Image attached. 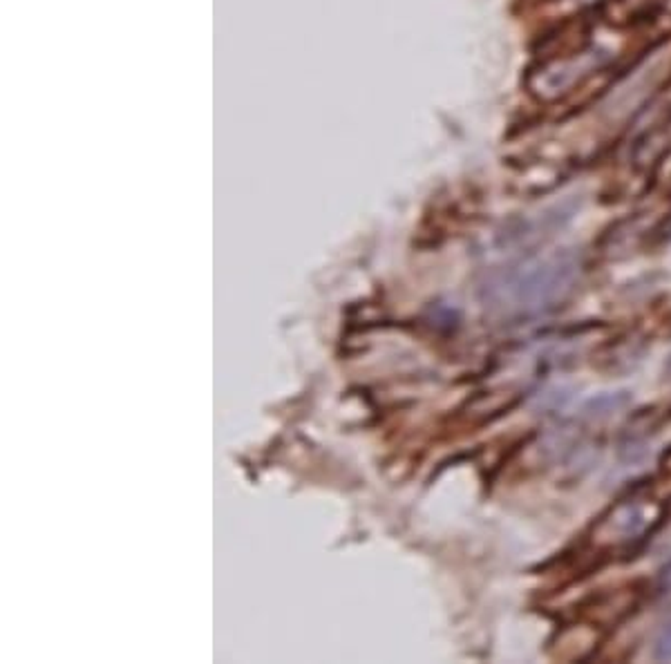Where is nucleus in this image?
Wrapping results in <instances>:
<instances>
[{
    "label": "nucleus",
    "mask_w": 671,
    "mask_h": 664,
    "mask_svg": "<svg viewBox=\"0 0 671 664\" xmlns=\"http://www.w3.org/2000/svg\"><path fill=\"white\" fill-rule=\"evenodd\" d=\"M618 3H620V7L627 12V14L638 19V16H647L649 12L656 10L662 0H618Z\"/></svg>",
    "instance_id": "obj_6"
},
{
    "label": "nucleus",
    "mask_w": 671,
    "mask_h": 664,
    "mask_svg": "<svg viewBox=\"0 0 671 664\" xmlns=\"http://www.w3.org/2000/svg\"><path fill=\"white\" fill-rule=\"evenodd\" d=\"M609 60L611 54L604 47L591 45L587 50L578 51V54L562 56V59H553L544 63L540 70L533 72L528 85L540 99L553 101V99L564 97L566 92H571L587 76L604 67Z\"/></svg>",
    "instance_id": "obj_4"
},
{
    "label": "nucleus",
    "mask_w": 671,
    "mask_h": 664,
    "mask_svg": "<svg viewBox=\"0 0 671 664\" xmlns=\"http://www.w3.org/2000/svg\"><path fill=\"white\" fill-rule=\"evenodd\" d=\"M671 70V47H656L651 54L644 56L638 66L611 90L606 101L602 103V110L609 119H627L635 110L649 101L653 92L662 85Z\"/></svg>",
    "instance_id": "obj_3"
},
{
    "label": "nucleus",
    "mask_w": 671,
    "mask_h": 664,
    "mask_svg": "<svg viewBox=\"0 0 671 664\" xmlns=\"http://www.w3.org/2000/svg\"><path fill=\"white\" fill-rule=\"evenodd\" d=\"M653 658L658 662H671V624L658 636L656 644H653Z\"/></svg>",
    "instance_id": "obj_7"
},
{
    "label": "nucleus",
    "mask_w": 671,
    "mask_h": 664,
    "mask_svg": "<svg viewBox=\"0 0 671 664\" xmlns=\"http://www.w3.org/2000/svg\"><path fill=\"white\" fill-rule=\"evenodd\" d=\"M665 376H667V381H671V353L665 360Z\"/></svg>",
    "instance_id": "obj_10"
},
{
    "label": "nucleus",
    "mask_w": 671,
    "mask_h": 664,
    "mask_svg": "<svg viewBox=\"0 0 671 664\" xmlns=\"http://www.w3.org/2000/svg\"><path fill=\"white\" fill-rule=\"evenodd\" d=\"M656 586H658V590H660V593H671V562L665 564V566L660 568V573H658Z\"/></svg>",
    "instance_id": "obj_8"
},
{
    "label": "nucleus",
    "mask_w": 671,
    "mask_h": 664,
    "mask_svg": "<svg viewBox=\"0 0 671 664\" xmlns=\"http://www.w3.org/2000/svg\"><path fill=\"white\" fill-rule=\"evenodd\" d=\"M660 465H662V470H669V472H671V447L665 452V455H662Z\"/></svg>",
    "instance_id": "obj_9"
},
{
    "label": "nucleus",
    "mask_w": 671,
    "mask_h": 664,
    "mask_svg": "<svg viewBox=\"0 0 671 664\" xmlns=\"http://www.w3.org/2000/svg\"><path fill=\"white\" fill-rule=\"evenodd\" d=\"M582 278V257L573 249L528 256L503 271L490 287L493 302L517 320L549 316L573 297Z\"/></svg>",
    "instance_id": "obj_1"
},
{
    "label": "nucleus",
    "mask_w": 671,
    "mask_h": 664,
    "mask_svg": "<svg viewBox=\"0 0 671 664\" xmlns=\"http://www.w3.org/2000/svg\"><path fill=\"white\" fill-rule=\"evenodd\" d=\"M665 510L643 499H622L593 526V541L600 549H629L644 541L660 526Z\"/></svg>",
    "instance_id": "obj_2"
},
{
    "label": "nucleus",
    "mask_w": 671,
    "mask_h": 664,
    "mask_svg": "<svg viewBox=\"0 0 671 664\" xmlns=\"http://www.w3.org/2000/svg\"><path fill=\"white\" fill-rule=\"evenodd\" d=\"M631 405V391L618 390V391H602V394L591 396L584 400L582 405V418L591 423H602L613 418L615 414L625 412Z\"/></svg>",
    "instance_id": "obj_5"
}]
</instances>
